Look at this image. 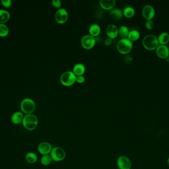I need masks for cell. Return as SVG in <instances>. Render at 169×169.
Instances as JSON below:
<instances>
[{"instance_id": "8fae6325", "label": "cell", "mask_w": 169, "mask_h": 169, "mask_svg": "<svg viewBox=\"0 0 169 169\" xmlns=\"http://www.w3.org/2000/svg\"><path fill=\"white\" fill-rule=\"evenodd\" d=\"M143 16L147 20H151L154 17L155 12L153 7L150 5H146L144 7L142 11Z\"/></svg>"}, {"instance_id": "5bb4252c", "label": "cell", "mask_w": 169, "mask_h": 169, "mask_svg": "<svg viewBox=\"0 0 169 169\" xmlns=\"http://www.w3.org/2000/svg\"><path fill=\"white\" fill-rule=\"evenodd\" d=\"M24 117L22 112L17 111L13 114L11 118V120L14 124H20L21 123H22Z\"/></svg>"}, {"instance_id": "4fadbf2b", "label": "cell", "mask_w": 169, "mask_h": 169, "mask_svg": "<svg viewBox=\"0 0 169 169\" xmlns=\"http://www.w3.org/2000/svg\"><path fill=\"white\" fill-rule=\"evenodd\" d=\"M118 28L115 25L111 24L106 28V33L109 38L114 39L118 35Z\"/></svg>"}, {"instance_id": "7a4b0ae2", "label": "cell", "mask_w": 169, "mask_h": 169, "mask_svg": "<svg viewBox=\"0 0 169 169\" xmlns=\"http://www.w3.org/2000/svg\"><path fill=\"white\" fill-rule=\"evenodd\" d=\"M143 44L145 49L148 50H154L158 46V40L156 36L149 34L144 37Z\"/></svg>"}, {"instance_id": "ffe728a7", "label": "cell", "mask_w": 169, "mask_h": 169, "mask_svg": "<svg viewBox=\"0 0 169 169\" xmlns=\"http://www.w3.org/2000/svg\"><path fill=\"white\" fill-rule=\"evenodd\" d=\"M159 43L161 45H165L169 41V34L167 32H162L158 38Z\"/></svg>"}, {"instance_id": "f1b7e54d", "label": "cell", "mask_w": 169, "mask_h": 169, "mask_svg": "<svg viewBox=\"0 0 169 169\" xmlns=\"http://www.w3.org/2000/svg\"><path fill=\"white\" fill-rule=\"evenodd\" d=\"M52 4L53 6L60 9V7L62 6V2L60 0H53Z\"/></svg>"}, {"instance_id": "7c38bea8", "label": "cell", "mask_w": 169, "mask_h": 169, "mask_svg": "<svg viewBox=\"0 0 169 169\" xmlns=\"http://www.w3.org/2000/svg\"><path fill=\"white\" fill-rule=\"evenodd\" d=\"M157 56L161 58L167 59L169 57V48L165 45H160L156 48Z\"/></svg>"}, {"instance_id": "83f0119b", "label": "cell", "mask_w": 169, "mask_h": 169, "mask_svg": "<svg viewBox=\"0 0 169 169\" xmlns=\"http://www.w3.org/2000/svg\"><path fill=\"white\" fill-rule=\"evenodd\" d=\"M2 4L5 7H10L12 4V2L11 0H2Z\"/></svg>"}, {"instance_id": "d6986e66", "label": "cell", "mask_w": 169, "mask_h": 169, "mask_svg": "<svg viewBox=\"0 0 169 169\" xmlns=\"http://www.w3.org/2000/svg\"><path fill=\"white\" fill-rule=\"evenodd\" d=\"M10 13L9 12L4 9H0V23H5L9 21Z\"/></svg>"}, {"instance_id": "f546056e", "label": "cell", "mask_w": 169, "mask_h": 169, "mask_svg": "<svg viewBox=\"0 0 169 169\" xmlns=\"http://www.w3.org/2000/svg\"><path fill=\"white\" fill-rule=\"evenodd\" d=\"M85 78L83 76H79L76 77V81L79 83H83L84 82Z\"/></svg>"}, {"instance_id": "ac0fdd59", "label": "cell", "mask_w": 169, "mask_h": 169, "mask_svg": "<svg viewBox=\"0 0 169 169\" xmlns=\"http://www.w3.org/2000/svg\"><path fill=\"white\" fill-rule=\"evenodd\" d=\"M101 31V28L99 25L96 23H94L91 25L89 27V32L91 35L94 36H98L100 34Z\"/></svg>"}, {"instance_id": "2e32d148", "label": "cell", "mask_w": 169, "mask_h": 169, "mask_svg": "<svg viewBox=\"0 0 169 169\" xmlns=\"http://www.w3.org/2000/svg\"><path fill=\"white\" fill-rule=\"evenodd\" d=\"M73 71L76 76H82L86 71V68L83 63H78L74 66Z\"/></svg>"}, {"instance_id": "44dd1931", "label": "cell", "mask_w": 169, "mask_h": 169, "mask_svg": "<svg viewBox=\"0 0 169 169\" xmlns=\"http://www.w3.org/2000/svg\"><path fill=\"white\" fill-rule=\"evenodd\" d=\"M25 159L27 162L30 164H34L37 161L38 157L37 155L34 152H29L26 155Z\"/></svg>"}, {"instance_id": "4316f807", "label": "cell", "mask_w": 169, "mask_h": 169, "mask_svg": "<svg viewBox=\"0 0 169 169\" xmlns=\"http://www.w3.org/2000/svg\"><path fill=\"white\" fill-rule=\"evenodd\" d=\"M145 27L147 29L151 30L154 27V23L151 20H148L145 22Z\"/></svg>"}, {"instance_id": "8992f818", "label": "cell", "mask_w": 169, "mask_h": 169, "mask_svg": "<svg viewBox=\"0 0 169 169\" xmlns=\"http://www.w3.org/2000/svg\"><path fill=\"white\" fill-rule=\"evenodd\" d=\"M51 157L55 162H61L66 157L65 150L61 147H54L51 152Z\"/></svg>"}, {"instance_id": "277c9868", "label": "cell", "mask_w": 169, "mask_h": 169, "mask_svg": "<svg viewBox=\"0 0 169 169\" xmlns=\"http://www.w3.org/2000/svg\"><path fill=\"white\" fill-rule=\"evenodd\" d=\"M22 111L26 114H32L36 109V104L30 98H25L22 101L21 104Z\"/></svg>"}, {"instance_id": "3957f363", "label": "cell", "mask_w": 169, "mask_h": 169, "mask_svg": "<svg viewBox=\"0 0 169 169\" xmlns=\"http://www.w3.org/2000/svg\"><path fill=\"white\" fill-rule=\"evenodd\" d=\"M133 48V42L127 38H122L118 42L117 50L123 54L129 53Z\"/></svg>"}, {"instance_id": "603a6c76", "label": "cell", "mask_w": 169, "mask_h": 169, "mask_svg": "<svg viewBox=\"0 0 169 169\" xmlns=\"http://www.w3.org/2000/svg\"><path fill=\"white\" fill-rule=\"evenodd\" d=\"M129 33V29L126 26H121L118 29V33L120 36L123 38H125L128 37Z\"/></svg>"}, {"instance_id": "5b68a950", "label": "cell", "mask_w": 169, "mask_h": 169, "mask_svg": "<svg viewBox=\"0 0 169 169\" xmlns=\"http://www.w3.org/2000/svg\"><path fill=\"white\" fill-rule=\"evenodd\" d=\"M60 80L63 85L70 86L74 84L76 82V76L71 71H66L62 74Z\"/></svg>"}, {"instance_id": "52a82bcc", "label": "cell", "mask_w": 169, "mask_h": 169, "mask_svg": "<svg viewBox=\"0 0 169 169\" xmlns=\"http://www.w3.org/2000/svg\"><path fill=\"white\" fill-rule=\"evenodd\" d=\"M95 37L91 35H86L84 36L81 39V44L84 48L90 49L95 45Z\"/></svg>"}, {"instance_id": "9c48e42d", "label": "cell", "mask_w": 169, "mask_h": 169, "mask_svg": "<svg viewBox=\"0 0 169 169\" xmlns=\"http://www.w3.org/2000/svg\"><path fill=\"white\" fill-rule=\"evenodd\" d=\"M117 164L119 169H130L132 166L130 159L125 156L119 157L117 159Z\"/></svg>"}, {"instance_id": "30bf717a", "label": "cell", "mask_w": 169, "mask_h": 169, "mask_svg": "<svg viewBox=\"0 0 169 169\" xmlns=\"http://www.w3.org/2000/svg\"><path fill=\"white\" fill-rule=\"evenodd\" d=\"M52 149V145L50 143L45 141L40 143L38 146V151L43 155H48L51 153Z\"/></svg>"}, {"instance_id": "4dcf8cb0", "label": "cell", "mask_w": 169, "mask_h": 169, "mask_svg": "<svg viewBox=\"0 0 169 169\" xmlns=\"http://www.w3.org/2000/svg\"><path fill=\"white\" fill-rule=\"evenodd\" d=\"M112 42V39L108 37V38H106V39H105V41H104V44H105V45L108 46V45H110L111 44Z\"/></svg>"}, {"instance_id": "1f68e13d", "label": "cell", "mask_w": 169, "mask_h": 169, "mask_svg": "<svg viewBox=\"0 0 169 169\" xmlns=\"http://www.w3.org/2000/svg\"><path fill=\"white\" fill-rule=\"evenodd\" d=\"M168 166H169V158H168Z\"/></svg>"}, {"instance_id": "9a60e30c", "label": "cell", "mask_w": 169, "mask_h": 169, "mask_svg": "<svg viewBox=\"0 0 169 169\" xmlns=\"http://www.w3.org/2000/svg\"><path fill=\"white\" fill-rule=\"evenodd\" d=\"M100 5L103 9L105 10H111L115 5V0H100Z\"/></svg>"}, {"instance_id": "7402d4cb", "label": "cell", "mask_w": 169, "mask_h": 169, "mask_svg": "<svg viewBox=\"0 0 169 169\" xmlns=\"http://www.w3.org/2000/svg\"><path fill=\"white\" fill-rule=\"evenodd\" d=\"M140 37V33L139 31L137 30H132L129 31L128 34V39H130L132 42L138 40Z\"/></svg>"}, {"instance_id": "6da1fadb", "label": "cell", "mask_w": 169, "mask_h": 169, "mask_svg": "<svg viewBox=\"0 0 169 169\" xmlns=\"http://www.w3.org/2000/svg\"><path fill=\"white\" fill-rule=\"evenodd\" d=\"M38 124V120L36 116L34 115L27 114L24 116L22 121V124L26 129L33 130L36 129Z\"/></svg>"}, {"instance_id": "cb8c5ba5", "label": "cell", "mask_w": 169, "mask_h": 169, "mask_svg": "<svg viewBox=\"0 0 169 169\" xmlns=\"http://www.w3.org/2000/svg\"><path fill=\"white\" fill-rule=\"evenodd\" d=\"M52 158L51 157V155L49 154L46 155H43L41 159V163L43 165L47 166L50 165L52 162Z\"/></svg>"}, {"instance_id": "d4e9b609", "label": "cell", "mask_w": 169, "mask_h": 169, "mask_svg": "<svg viewBox=\"0 0 169 169\" xmlns=\"http://www.w3.org/2000/svg\"><path fill=\"white\" fill-rule=\"evenodd\" d=\"M135 11L132 7H127L123 11V15L126 17H131L134 16Z\"/></svg>"}, {"instance_id": "ba28073f", "label": "cell", "mask_w": 169, "mask_h": 169, "mask_svg": "<svg viewBox=\"0 0 169 169\" xmlns=\"http://www.w3.org/2000/svg\"><path fill=\"white\" fill-rule=\"evenodd\" d=\"M68 18V13L65 9L60 8L55 13V19L60 24L65 23Z\"/></svg>"}, {"instance_id": "e0dca14e", "label": "cell", "mask_w": 169, "mask_h": 169, "mask_svg": "<svg viewBox=\"0 0 169 169\" xmlns=\"http://www.w3.org/2000/svg\"><path fill=\"white\" fill-rule=\"evenodd\" d=\"M109 15L112 18L115 20H119L123 16V12L121 9H114L110 11Z\"/></svg>"}, {"instance_id": "484cf974", "label": "cell", "mask_w": 169, "mask_h": 169, "mask_svg": "<svg viewBox=\"0 0 169 169\" xmlns=\"http://www.w3.org/2000/svg\"><path fill=\"white\" fill-rule=\"evenodd\" d=\"M9 32V29L8 27L4 23H0V36H7Z\"/></svg>"}]
</instances>
